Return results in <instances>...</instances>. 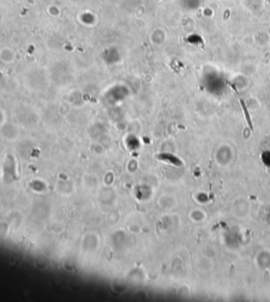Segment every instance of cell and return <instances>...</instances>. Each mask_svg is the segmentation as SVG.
Returning a JSON list of instances; mask_svg holds the SVG:
<instances>
[{"instance_id":"cell-1","label":"cell","mask_w":270,"mask_h":302,"mask_svg":"<svg viewBox=\"0 0 270 302\" xmlns=\"http://www.w3.org/2000/svg\"><path fill=\"white\" fill-rule=\"evenodd\" d=\"M241 105H242V108H243V111H244V114H245V116H246L247 123H248V125H249L250 129H253V126H252V123H251V119H250L249 114H248V112H247L246 106H245V104H244V102H243V100H241Z\"/></svg>"}]
</instances>
